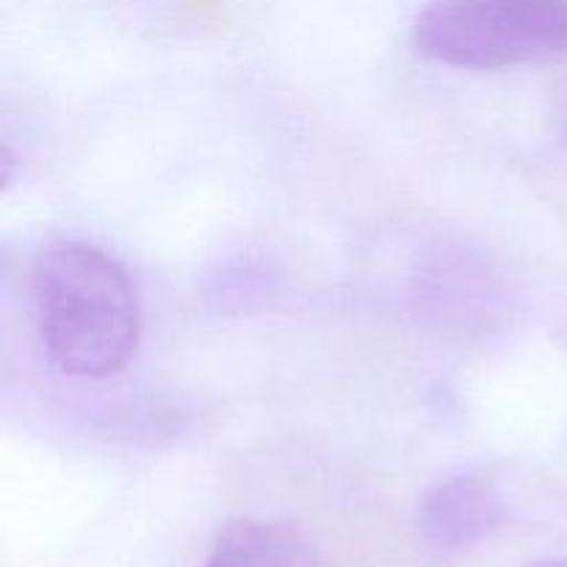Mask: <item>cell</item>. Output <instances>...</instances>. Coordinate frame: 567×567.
<instances>
[{"mask_svg": "<svg viewBox=\"0 0 567 567\" xmlns=\"http://www.w3.org/2000/svg\"><path fill=\"white\" fill-rule=\"evenodd\" d=\"M529 567H567V559H543V563H535Z\"/></svg>", "mask_w": 567, "mask_h": 567, "instance_id": "6", "label": "cell"}, {"mask_svg": "<svg viewBox=\"0 0 567 567\" xmlns=\"http://www.w3.org/2000/svg\"><path fill=\"white\" fill-rule=\"evenodd\" d=\"M413 48L457 70H504L567 53V0H430Z\"/></svg>", "mask_w": 567, "mask_h": 567, "instance_id": "2", "label": "cell"}, {"mask_svg": "<svg viewBox=\"0 0 567 567\" xmlns=\"http://www.w3.org/2000/svg\"><path fill=\"white\" fill-rule=\"evenodd\" d=\"M39 343L78 380L120 374L136 354L142 310L125 266L86 241H55L31 269Z\"/></svg>", "mask_w": 567, "mask_h": 567, "instance_id": "1", "label": "cell"}, {"mask_svg": "<svg viewBox=\"0 0 567 567\" xmlns=\"http://www.w3.org/2000/svg\"><path fill=\"white\" fill-rule=\"evenodd\" d=\"M424 302L457 327L485 324L498 308V286L491 266L471 252H441L430 260L421 277Z\"/></svg>", "mask_w": 567, "mask_h": 567, "instance_id": "4", "label": "cell"}, {"mask_svg": "<svg viewBox=\"0 0 567 567\" xmlns=\"http://www.w3.org/2000/svg\"><path fill=\"white\" fill-rule=\"evenodd\" d=\"M498 524H502V502L480 476H446L421 498V535L441 551H463L476 546Z\"/></svg>", "mask_w": 567, "mask_h": 567, "instance_id": "3", "label": "cell"}, {"mask_svg": "<svg viewBox=\"0 0 567 567\" xmlns=\"http://www.w3.org/2000/svg\"><path fill=\"white\" fill-rule=\"evenodd\" d=\"M199 567H308V548L291 524L238 518L216 535Z\"/></svg>", "mask_w": 567, "mask_h": 567, "instance_id": "5", "label": "cell"}]
</instances>
